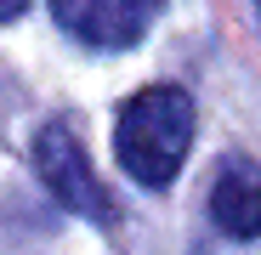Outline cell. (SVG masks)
<instances>
[{"mask_svg": "<svg viewBox=\"0 0 261 255\" xmlns=\"http://www.w3.org/2000/svg\"><path fill=\"white\" fill-rule=\"evenodd\" d=\"M193 148V97L182 85H148L119 108L114 125V153L130 170V182L142 187H165L182 170Z\"/></svg>", "mask_w": 261, "mask_h": 255, "instance_id": "obj_1", "label": "cell"}, {"mask_svg": "<svg viewBox=\"0 0 261 255\" xmlns=\"http://www.w3.org/2000/svg\"><path fill=\"white\" fill-rule=\"evenodd\" d=\"M34 170H40V182L51 187L57 204L80 210V216H91V221H114V199L97 182V170L85 159V142L74 136V125L51 119L46 131L34 136Z\"/></svg>", "mask_w": 261, "mask_h": 255, "instance_id": "obj_2", "label": "cell"}, {"mask_svg": "<svg viewBox=\"0 0 261 255\" xmlns=\"http://www.w3.org/2000/svg\"><path fill=\"white\" fill-rule=\"evenodd\" d=\"M57 23L97 51H125L148 34L159 0H51Z\"/></svg>", "mask_w": 261, "mask_h": 255, "instance_id": "obj_3", "label": "cell"}, {"mask_svg": "<svg viewBox=\"0 0 261 255\" xmlns=\"http://www.w3.org/2000/svg\"><path fill=\"white\" fill-rule=\"evenodd\" d=\"M210 216L227 238H261V164L227 159L210 182Z\"/></svg>", "mask_w": 261, "mask_h": 255, "instance_id": "obj_4", "label": "cell"}, {"mask_svg": "<svg viewBox=\"0 0 261 255\" xmlns=\"http://www.w3.org/2000/svg\"><path fill=\"white\" fill-rule=\"evenodd\" d=\"M23 6H29V0H0V23H12V17H23Z\"/></svg>", "mask_w": 261, "mask_h": 255, "instance_id": "obj_5", "label": "cell"}]
</instances>
